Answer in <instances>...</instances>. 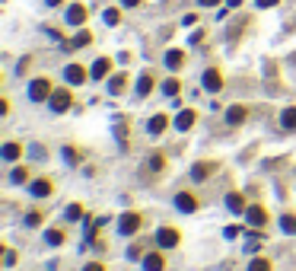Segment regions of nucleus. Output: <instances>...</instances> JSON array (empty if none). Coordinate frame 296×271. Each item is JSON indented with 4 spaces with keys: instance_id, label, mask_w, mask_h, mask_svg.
Masks as SVG:
<instances>
[{
    "instance_id": "1",
    "label": "nucleus",
    "mask_w": 296,
    "mask_h": 271,
    "mask_svg": "<svg viewBox=\"0 0 296 271\" xmlns=\"http://www.w3.org/2000/svg\"><path fill=\"white\" fill-rule=\"evenodd\" d=\"M48 102H51V112H67L74 99H70V89H54Z\"/></svg>"
},
{
    "instance_id": "2",
    "label": "nucleus",
    "mask_w": 296,
    "mask_h": 271,
    "mask_svg": "<svg viewBox=\"0 0 296 271\" xmlns=\"http://www.w3.org/2000/svg\"><path fill=\"white\" fill-rule=\"evenodd\" d=\"M51 83L48 80H32V86H29V96L35 99V102H42V99H51Z\"/></svg>"
},
{
    "instance_id": "3",
    "label": "nucleus",
    "mask_w": 296,
    "mask_h": 271,
    "mask_svg": "<svg viewBox=\"0 0 296 271\" xmlns=\"http://www.w3.org/2000/svg\"><path fill=\"white\" fill-rule=\"evenodd\" d=\"M179 230H172V227H162L156 233V246H162V249H172V246H179Z\"/></svg>"
},
{
    "instance_id": "4",
    "label": "nucleus",
    "mask_w": 296,
    "mask_h": 271,
    "mask_svg": "<svg viewBox=\"0 0 296 271\" xmlns=\"http://www.w3.org/2000/svg\"><path fill=\"white\" fill-rule=\"evenodd\" d=\"M175 207H179L182 214H194V210H198V198L188 195V192H179V195H175Z\"/></svg>"
},
{
    "instance_id": "5",
    "label": "nucleus",
    "mask_w": 296,
    "mask_h": 271,
    "mask_svg": "<svg viewBox=\"0 0 296 271\" xmlns=\"http://www.w3.org/2000/svg\"><path fill=\"white\" fill-rule=\"evenodd\" d=\"M220 86H223L220 70H217V67H207V70H204V89H207V93H220Z\"/></svg>"
},
{
    "instance_id": "6",
    "label": "nucleus",
    "mask_w": 296,
    "mask_h": 271,
    "mask_svg": "<svg viewBox=\"0 0 296 271\" xmlns=\"http://www.w3.org/2000/svg\"><path fill=\"white\" fill-rule=\"evenodd\" d=\"M67 22H70V26H83V22H86V7H83V4H70L67 7Z\"/></svg>"
},
{
    "instance_id": "7",
    "label": "nucleus",
    "mask_w": 296,
    "mask_h": 271,
    "mask_svg": "<svg viewBox=\"0 0 296 271\" xmlns=\"http://www.w3.org/2000/svg\"><path fill=\"white\" fill-rule=\"evenodd\" d=\"M137 227H140V217L134 214V210H131V214H121V223H118V230H121L124 236H131V233H137Z\"/></svg>"
},
{
    "instance_id": "8",
    "label": "nucleus",
    "mask_w": 296,
    "mask_h": 271,
    "mask_svg": "<svg viewBox=\"0 0 296 271\" xmlns=\"http://www.w3.org/2000/svg\"><path fill=\"white\" fill-rule=\"evenodd\" d=\"M64 77H67V83H83V80H86L89 74H86V70H83L80 64H67V70H64Z\"/></svg>"
},
{
    "instance_id": "9",
    "label": "nucleus",
    "mask_w": 296,
    "mask_h": 271,
    "mask_svg": "<svg viewBox=\"0 0 296 271\" xmlns=\"http://www.w3.org/2000/svg\"><path fill=\"white\" fill-rule=\"evenodd\" d=\"M245 217H248V223H252V227H265L268 223V214H265V207H245Z\"/></svg>"
},
{
    "instance_id": "10",
    "label": "nucleus",
    "mask_w": 296,
    "mask_h": 271,
    "mask_svg": "<svg viewBox=\"0 0 296 271\" xmlns=\"http://www.w3.org/2000/svg\"><path fill=\"white\" fill-rule=\"evenodd\" d=\"M109 70H112V61H109V57H99V61L92 64L89 77H92V80H102V77H109Z\"/></svg>"
},
{
    "instance_id": "11",
    "label": "nucleus",
    "mask_w": 296,
    "mask_h": 271,
    "mask_svg": "<svg viewBox=\"0 0 296 271\" xmlns=\"http://www.w3.org/2000/svg\"><path fill=\"white\" fill-rule=\"evenodd\" d=\"M182 64H185V51H179V48L166 51V67H169V70H179Z\"/></svg>"
},
{
    "instance_id": "12",
    "label": "nucleus",
    "mask_w": 296,
    "mask_h": 271,
    "mask_svg": "<svg viewBox=\"0 0 296 271\" xmlns=\"http://www.w3.org/2000/svg\"><path fill=\"white\" fill-rule=\"evenodd\" d=\"M29 192H32V198H48L51 195V182L48 179H39V182L29 185Z\"/></svg>"
},
{
    "instance_id": "13",
    "label": "nucleus",
    "mask_w": 296,
    "mask_h": 271,
    "mask_svg": "<svg viewBox=\"0 0 296 271\" xmlns=\"http://www.w3.org/2000/svg\"><path fill=\"white\" fill-rule=\"evenodd\" d=\"M245 115H248L245 105H229V109H226V122L229 125H239V122H245Z\"/></svg>"
},
{
    "instance_id": "14",
    "label": "nucleus",
    "mask_w": 296,
    "mask_h": 271,
    "mask_svg": "<svg viewBox=\"0 0 296 271\" xmlns=\"http://www.w3.org/2000/svg\"><path fill=\"white\" fill-rule=\"evenodd\" d=\"M89 42H92V35H89L86 29H83V32H77V35H74V39H70V42L64 45V48H67V51H70V48H86V45H89Z\"/></svg>"
},
{
    "instance_id": "15",
    "label": "nucleus",
    "mask_w": 296,
    "mask_h": 271,
    "mask_svg": "<svg viewBox=\"0 0 296 271\" xmlns=\"http://www.w3.org/2000/svg\"><path fill=\"white\" fill-rule=\"evenodd\" d=\"M194 118H198V115L191 109H185V112H179V118H175V128H179V131H188V128L194 125Z\"/></svg>"
},
{
    "instance_id": "16",
    "label": "nucleus",
    "mask_w": 296,
    "mask_h": 271,
    "mask_svg": "<svg viewBox=\"0 0 296 271\" xmlns=\"http://www.w3.org/2000/svg\"><path fill=\"white\" fill-rule=\"evenodd\" d=\"M162 255L159 252H150V255H144V271H162Z\"/></svg>"
},
{
    "instance_id": "17",
    "label": "nucleus",
    "mask_w": 296,
    "mask_h": 271,
    "mask_svg": "<svg viewBox=\"0 0 296 271\" xmlns=\"http://www.w3.org/2000/svg\"><path fill=\"white\" fill-rule=\"evenodd\" d=\"M214 172V163H194V169H191V179H207V175Z\"/></svg>"
},
{
    "instance_id": "18",
    "label": "nucleus",
    "mask_w": 296,
    "mask_h": 271,
    "mask_svg": "<svg viewBox=\"0 0 296 271\" xmlns=\"http://www.w3.org/2000/svg\"><path fill=\"white\" fill-rule=\"evenodd\" d=\"M147 131L150 134H162L166 131V115H153V118L147 122Z\"/></svg>"
},
{
    "instance_id": "19",
    "label": "nucleus",
    "mask_w": 296,
    "mask_h": 271,
    "mask_svg": "<svg viewBox=\"0 0 296 271\" xmlns=\"http://www.w3.org/2000/svg\"><path fill=\"white\" fill-rule=\"evenodd\" d=\"M150 89H153V74H144L137 80V96H147Z\"/></svg>"
},
{
    "instance_id": "20",
    "label": "nucleus",
    "mask_w": 296,
    "mask_h": 271,
    "mask_svg": "<svg viewBox=\"0 0 296 271\" xmlns=\"http://www.w3.org/2000/svg\"><path fill=\"white\" fill-rule=\"evenodd\" d=\"M19 153H22V147H19V144H4V150H0V157H4V160H10V163H13V160L19 157Z\"/></svg>"
},
{
    "instance_id": "21",
    "label": "nucleus",
    "mask_w": 296,
    "mask_h": 271,
    "mask_svg": "<svg viewBox=\"0 0 296 271\" xmlns=\"http://www.w3.org/2000/svg\"><path fill=\"white\" fill-rule=\"evenodd\" d=\"M280 125H283V128H296V105L283 109V115H280Z\"/></svg>"
},
{
    "instance_id": "22",
    "label": "nucleus",
    "mask_w": 296,
    "mask_h": 271,
    "mask_svg": "<svg viewBox=\"0 0 296 271\" xmlns=\"http://www.w3.org/2000/svg\"><path fill=\"white\" fill-rule=\"evenodd\" d=\"M162 93H166V96H179V93H182V83H179V80H166V83H162Z\"/></svg>"
},
{
    "instance_id": "23",
    "label": "nucleus",
    "mask_w": 296,
    "mask_h": 271,
    "mask_svg": "<svg viewBox=\"0 0 296 271\" xmlns=\"http://www.w3.org/2000/svg\"><path fill=\"white\" fill-rule=\"evenodd\" d=\"M226 207H229V210H236V214H239V210H245L242 195H229V198H226Z\"/></svg>"
},
{
    "instance_id": "24",
    "label": "nucleus",
    "mask_w": 296,
    "mask_h": 271,
    "mask_svg": "<svg viewBox=\"0 0 296 271\" xmlns=\"http://www.w3.org/2000/svg\"><path fill=\"white\" fill-rule=\"evenodd\" d=\"M280 227H283V233H290V236H293V233H296V217L293 214H283L280 217Z\"/></svg>"
},
{
    "instance_id": "25",
    "label": "nucleus",
    "mask_w": 296,
    "mask_h": 271,
    "mask_svg": "<svg viewBox=\"0 0 296 271\" xmlns=\"http://www.w3.org/2000/svg\"><path fill=\"white\" fill-rule=\"evenodd\" d=\"M124 83H127V74H118V77H112L109 89H112V93H121V89H124Z\"/></svg>"
},
{
    "instance_id": "26",
    "label": "nucleus",
    "mask_w": 296,
    "mask_h": 271,
    "mask_svg": "<svg viewBox=\"0 0 296 271\" xmlns=\"http://www.w3.org/2000/svg\"><path fill=\"white\" fill-rule=\"evenodd\" d=\"M45 239H48L51 246H61L64 243V233L61 230H48V233H45Z\"/></svg>"
},
{
    "instance_id": "27",
    "label": "nucleus",
    "mask_w": 296,
    "mask_h": 271,
    "mask_svg": "<svg viewBox=\"0 0 296 271\" xmlns=\"http://www.w3.org/2000/svg\"><path fill=\"white\" fill-rule=\"evenodd\" d=\"M248 271H271V262H265V258H255V262L248 265Z\"/></svg>"
},
{
    "instance_id": "28",
    "label": "nucleus",
    "mask_w": 296,
    "mask_h": 271,
    "mask_svg": "<svg viewBox=\"0 0 296 271\" xmlns=\"http://www.w3.org/2000/svg\"><path fill=\"white\" fill-rule=\"evenodd\" d=\"M118 19H121V13H118L115 7H112V10H105V22H109V26H118Z\"/></svg>"
},
{
    "instance_id": "29",
    "label": "nucleus",
    "mask_w": 296,
    "mask_h": 271,
    "mask_svg": "<svg viewBox=\"0 0 296 271\" xmlns=\"http://www.w3.org/2000/svg\"><path fill=\"white\" fill-rule=\"evenodd\" d=\"M10 179H13L16 185H22V182L29 179V172H26V169H13V172H10Z\"/></svg>"
},
{
    "instance_id": "30",
    "label": "nucleus",
    "mask_w": 296,
    "mask_h": 271,
    "mask_svg": "<svg viewBox=\"0 0 296 271\" xmlns=\"http://www.w3.org/2000/svg\"><path fill=\"white\" fill-rule=\"evenodd\" d=\"M80 217H83V207L80 204H70L67 207V220H80Z\"/></svg>"
},
{
    "instance_id": "31",
    "label": "nucleus",
    "mask_w": 296,
    "mask_h": 271,
    "mask_svg": "<svg viewBox=\"0 0 296 271\" xmlns=\"http://www.w3.org/2000/svg\"><path fill=\"white\" fill-rule=\"evenodd\" d=\"M150 169H153V172L162 169V153H153V157H150Z\"/></svg>"
},
{
    "instance_id": "32",
    "label": "nucleus",
    "mask_w": 296,
    "mask_h": 271,
    "mask_svg": "<svg viewBox=\"0 0 296 271\" xmlns=\"http://www.w3.org/2000/svg\"><path fill=\"white\" fill-rule=\"evenodd\" d=\"M64 160L70 163V166H74V163H80V153H77L74 147H67V150H64Z\"/></svg>"
},
{
    "instance_id": "33",
    "label": "nucleus",
    "mask_w": 296,
    "mask_h": 271,
    "mask_svg": "<svg viewBox=\"0 0 296 271\" xmlns=\"http://www.w3.org/2000/svg\"><path fill=\"white\" fill-rule=\"evenodd\" d=\"M26 223H29V227H39V223H42V214H35V210H32V214L26 217Z\"/></svg>"
},
{
    "instance_id": "34",
    "label": "nucleus",
    "mask_w": 296,
    "mask_h": 271,
    "mask_svg": "<svg viewBox=\"0 0 296 271\" xmlns=\"http://www.w3.org/2000/svg\"><path fill=\"white\" fill-rule=\"evenodd\" d=\"M280 4V0H258V7H261V10H268V7H277Z\"/></svg>"
},
{
    "instance_id": "35",
    "label": "nucleus",
    "mask_w": 296,
    "mask_h": 271,
    "mask_svg": "<svg viewBox=\"0 0 296 271\" xmlns=\"http://www.w3.org/2000/svg\"><path fill=\"white\" fill-rule=\"evenodd\" d=\"M83 271H105V268H102L99 262H89V265H86V268H83Z\"/></svg>"
},
{
    "instance_id": "36",
    "label": "nucleus",
    "mask_w": 296,
    "mask_h": 271,
    "mask_svg": "<svg viewBox=\"0 0 296 271\" xmlns=\"http://www.w3.org/2000/svg\"><path fill=\"white\" fill-rule=\"evenodd\" d=\"M198 4H201V7H217L220 0H198Z\"/></svg>"
},
{
    "instance_id": "37",
    "label": "nucleus",
    "mask_w": 296,
    "mask_h": 271,
    "mask_svg": "<svg viewBox=\"0 0 296 271\" xmlns=\"http://www.w3.org/2000/svg\"><path fill=\"white\" fill-rule=\"evenodd\" d=\"M121 4H124V7H137V4H140V0H121Z\"/></svg>"
},
{
    "instance_id": "38",
    "label": "nucleus",
    "mask_w": 296,
    "mask_h": 271,
    "mask_svg": "<svg viewBox=\"0 0 296 271\" xmlns=\"http://www.w3.org/2000/svg\"><path fill=\"white\" fill-rule=\"evenodd\" d=\"M57 4H64V0H48V7H57Z\"/></svg>"
}]
</instances>
